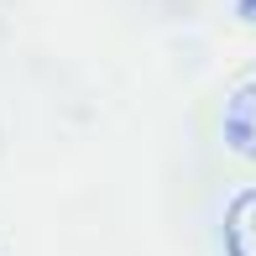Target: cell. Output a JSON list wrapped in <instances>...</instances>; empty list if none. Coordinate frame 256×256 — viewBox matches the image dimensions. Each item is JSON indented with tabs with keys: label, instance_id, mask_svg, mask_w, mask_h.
<instances>
[{
	"label": "cell",
	"instance_id": "7a4b0ae2",
	"mask_svg": "<svg viewBox=\"0 0 256 256\" xmlns=\"http://www.w3.org/2000/svg\"><path fill=\"white\" fill-rule=\"evenodd\" d=\"M220 236H225V256H256V188L230 199Z\"/></svg>",
	"mask_w": 256,
	"mask_h": 256
},
{
	"label": "cell",
	"instance_id": "3957f363",
	"mask_svg": "<svg viewBox=\"0 0 256 256\" xmlns=\"http://www.w3.org/2000/svg\"><path fill=\"white\" fill-rule=\"evenodd\" d=\"M240 21H256V0H240Z\"/></svg>",
	"mask_w": 256,
	"mask_h": 256
},
{
	"label": "cell",
	"instance_id": "6da1fadb",
	"mask_svg": "<svg viewBox=\"0 0 256 256\" xmlns=\"http://www.w3.org/2000/svg\"><path fill=\"white\" fill-rule=\"evenodd\" d=\"M220 136H225V146L236 157L256 162V78L251 84H240L236 94L225 100V120H220Z\"/></svg>",
	"mask_w": 256,
	"mask_h": 256
}]
</instances>
